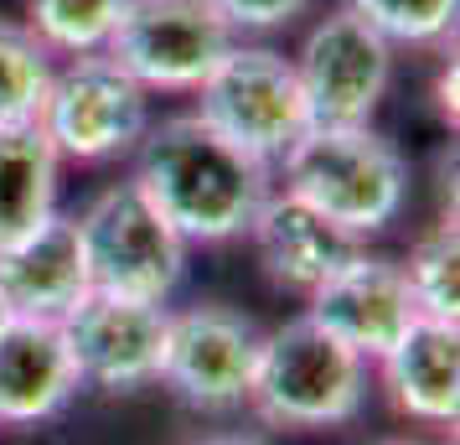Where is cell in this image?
Returning a JSON list of instances; mask_svg holds the SVG:
<instances>
[{
    "instance_id": "cell-1",
    "label": "cell",
    "mask_w": 460,
    "mask_h": 445,
    "mask_svg": "<svg viewBox=\"0 0 460 445\" xmlns=\"http://www.w3.org/2000/svg\"><path fill=\"white\" fill-rule=\"evenodd\" d=\"M135 187L181 234V244L243 238L274 191V166L253 161L197 114L161 120L135 146Z\"/></svg>"
},
{
    "instance_id": "cell-2",
    "label": "cell",
    "mask_w": 460,
    "mask_h": 445,
    "mask_svg": "<svg viewBox=\"0 0 460 445\" xmlns=\"http://www.w3.org/2000/svg\"><path fill=\"white\" fill-rule=\"evenodd\" d=\"M285 191L341 234H383L409 202V166L373 125H311L279 161Z\"/></svg>"
},
{
    "instance_id": "cell-3",
    "label": "cell",
    "mask_w": 460,
    "mask_h": 445,
    "mask_svg": "<svg viewBox=\"0 0 460 445\" xmlns=\"http://www.w3.org/2000/svg\"><path fill=\"white\" fill-rule=\"evenodd\" d=\"M367 399V362L352 347L295 316L264 332L259 368L249 383V409L274 430H336L352 424Z\"/></svg>"
},
{
    "instance_id": "cell-4",
    "label": "cell",
    "mask_w": 460,
    "mask_h": 445,
    "mask_svg": "<svg viewBox=\"0 0 460 445\" xmlns=\"http://www.w3.org/2000/svg\"><path fill=\"white\" fill-rule=\"evenodd\" d=\"M197 120L212 125L223 140H233L243 156L279 166L285 150L311 129V109H305L295 63L285 52L259 42H233L228 58L197 88Z\"/></svg>"
},
{
    "instance_id": "cell-5",
    "label": "cell",
    "mask_w": 460,
    "mask_h": 445,
    "mask_svg": "<svg viewBox=\"0 0 460 445\" xmlns=\"http://www.w3.org/2000/svg\"><path fill=\"white\" fill-rule=\"evenodd\" d=\"M78 244H84L88 285L104 296L161 300L187 275V244L135 182L104 187L78 212Z\"/></svg>"
},
{
    "instance_id": "cell-6",
    "label": "cell",
    "mask_w": 460,
    "mask_h": 445,
    "mask_svg": "<svg viewBox=\"0 0 460 445\" xmlns=\"http://www.w3.org/2000/svg\"><path fill=\"white\" fill-rule=\"evenodd\" d=\"M37 125L52 140L58 161L104 166L140 146V135L150 129V93L104 52L67 58V67L52 73Z\"/></svg>"
},
{
    "instance_id": "cell-7",
    "label": "cell",
    "mask_w": 460,
    "mask_h": 445,
    "mask_svg": "<svg viewBox=\"0 0 460 445\" xmlns=\"http://www.w3.org/2000/svg\"><path fill=\"white\" fill-rule=\"evenodd\" d=\"M233 42L212 0H129L104 58L146 93H197Z\"/></svg>"
},
{
    "instance_id": "cell-8",
    "label": "cell",
    "mask_w": 460,
    "mask_h": 445,
    "mask_svg": "<svg viewBox=\"0 0 460 445\" xmlns=\"http://www.w3.org/2000/svg\"><path fill=\"white\" fill-rule=\"evenodd\" d=\"M259 342H264V332L243 311H233V306L171 311L161 383L187 409H202V414L243 409L253 368H259Z\"/></svg>"
},
{
    "instance_id": "cell-9",
    "label": "cell",
    "mask_w": 460,
    "mask_h": 445,
    "mask_svg": "<svg viewBox=\"0 0 460 445\" xmlns=\"http://www.w3.org/2000/svg\"><path fill=\"white\" fill-rule=\"evenodd\" d=\"M295 78L311 109V125H367L394 78V42H383L357 11H332L311 26Z\"/></svg>"
},
{
    "instance_id": "cell-10",
    "label": "cell",
    "mask_w": 460,
    "mask_h": 445,
    "mask_svg": "<svg viewBox=\"0 0 460 445\" xmlns=\"http://www.w3.org/2000/svg\"><path fill=\"white\" fill-rule=\"evenodd\" d=\"M67 352L78 362L84 388L99 394H135L161 383V358H166V326L171 311L161 300H129L88 290L63 321Z\"/></svg>"
},
{
    "instance_id": "cell-11",
    "label": "cell",
    "mask_w": 460,
    "mask_h": 445,
    "mask_svg": "<svg viewBox=\"0 0 460 445\" xmlns=\"http://www.w3.org/2000/svg\"><path fill=\"white\" fill-rule=\"evenodd\" d=\"M305 300H311L305 316L315 326H326L341 347H352L362 362H377L419 321V306L409 296L403 264H394V259H383V254H367V249H357Z\"/></svg>"
},
{
    "instance_id": "cell-12",
    "label": "cell",
    "mask_w": 460,
    "mask_h": 445,
    "mask_svg": "<svg viewBox=\"0 0 460 445\" xmlns=\"http://www.w3.org/2000/svg\"><path fill=\"white\" fill-rule=\"evenodd\" d=\"M88 264L78 244V218L52 212L37 234L0 249V296L22 321H63L88 296Z\"/></svg>"
},
{
    "instance_id": "cell-13",
    "label": "cell",
    "mask_w": 460,
    "mask_h": 445,
    "mask_svg": "<svg viewBox=\"0 0 460 445\" xmlns=\"http://www.w3.org/2000/svg\"><path fill=\"white\" fill-rule=\"evenodd\" d=\"M78 362L58 321H11L0 332V424H42L78 399Z\"/></svg>"
},
{
    "instance_id": "cell-14",
    "label": "cell",
    "mask_w": 460,
    "mask_h": 445,
    "mask_svg": "<svg viewBox=\"0 0 460 445\" xmlns=\"http://www.w3.org/2000/svg\"><path fill=\"white\" fill-rule=\"evenodd\" d=\"M249 238L259 249V259H264V275L279 290H295V296H311L321 280H332L362 249V238L341 234L321 212L295 202L290 191H270L264 197V208L253 212L249 223Z\"/></svg>"
},
{
    "instance_id": "cell-15",
    "label": "cell",
    "mask_w": 460,
    "mask_h": 445,
    "mask_svg": "<svg viewBox=\"0 0 460 445\" xmlns=\"http://www.w3.org/2000/svg\"><path fill=\"white\" fill-rule=\"evenodd\" d=\"M383 388L398 414L419 424H456L460 414V332L450 321L419 316L377 358Z\"/></svg>"
},
{
    "instance_id": "cell-16",
    "label": "cell",
    "mask_w": 460,
    "mask_h": 445,
    "mask_svg": "<svg viewBox=\"0 0 460 445\" xmlns=\"http://www.w3.org/2000/svg\"><path fill=\"white\" fill-rule=\"evenodd\" d=\"M58 150L42 125L0 129V249L22 244L58 212Z\"/></svg>"
},
{
    "instance_id": "cell-17",
    "label": "cell",
    "mask_w": 460,
    "mask_h": 445,
    "mask_svg": "<svg viewBox=\"0 0 460 445\" xmlns=\"http://www.w3.org/2000/svg\"><path fill=\"white\" fill-rule=\"evenodd\" d=\"M52 73H58L52 52L22 22L0 16V129H22L42 120Z\"/></svg>"
},
{
    "instance_id": "cell-18",
    "label": "cell",
    "mask_w": 460,
    "mask_h": 445,
    "mask_svg": "<svg viewBox=\"0 0 460 445\" xmlns=\"http://www.w3.org/2000/svg\"><path fill=\"white\" fill-rule=\"evenodd\" d=\"M129 0H26V31L63 58L104 52Z\"/></svg>"
},
{
    "instance_id": "cell-19",
    "label": "cell",
    "mask_w": 460,
    "mask_h": 445,
    "mask_svg": "<svg viewBox=\"0 0 460 445\" xmlns=\"http://www.w3.org/2000/svg\"><path fill=\"white\" fill-rule=\"evenodd\" d=\"M403 280H409V296H414L419 316L450 321V326H456V316H460V234H456V218H439L429 234L414 238L409 264H403Z\"/></svg>"
},
{
    "instance_id": "cell-20",
    "label": "cell",
    "mask_w": 460,
    "mask_h": 445,
    "mask_svg": "<svg viewBox=\"0 0 460 445\" xmlns=\"http://www.w3.org/2000/svg\"><path fill=\"white\" fill-rule=\"evenodd\" d=\"M347 11L394 47H435L456 31L460 0H347Z\"/></svg>"
},
{
    "instance_id": "cell-21",
    "label": "cell",
    "mask_w": 460,
    "mask_h": 445,
    "mask_svg": "<svg viewBox=\"0 0 460 445\" xmlns=\"http://www.w3.org/2000/svg\"><path fill=\"white\" fill-rule=\"evenodd\" d=\"M212 5L233 26V37H270L311 11V0H212Z\"/></svg>"
},
{
    "instance_id": "cell-22",
    "label": "cell",
    "mask_w": 460,
    "mask_h": 445,
    "mask_svg": "<svg viewBox=\"0 0 460 445\" xmlns=\"http://www.w3.org/2000/svg\"><path fill=\"white\" fill-rule=\"evenodd\" d=\"M191 445H270L264 435H243V430H228V435H202V441Z\"/></svg>"
},
{
    "instance_id": "cell-23",
    "label": "cell",
    "mask_w": 460,
    "mask_h": 445,
    "mask_svg": "<svg viewBox=\"0 0 460 445\" xmlns=\"http://www.w3.org/2000/svg\"><path fill=\"white\" fill-rule=\"evenodd\" d=\"M439 109H445V114L456 120V63H450V73L439 78Z\"/></svg>"
},
{
    "instance_id": "cell-24",
    "label": "cell",
    "mask_w": 460,
    "mask_h": 445,
    "mask_svg": "<svg viewBox=\"0 0 460 445\" xmlns=\"http://www.w3.org/2000/svg\"><path fill=\"white\" fill-rule=\"evenodd\" d=\"M11 321H16V316H11V306H5V296H0V332H5Z\"/></svg>"
},
{
    "instance_id": "cell-25",
    "label": "cell",
    "mask_w": 460,
    "mask_h": 445,
    "mask_svg": "<svg viewBox=\"0 0 460 445\" xmlns=\"http://www.w3.org/2000/svg\"><path fill=\"white\" fill-rule=\"evenodd\" d=\"M394 445H414V441H394Z\"/></svg>"
}]
</instances>
